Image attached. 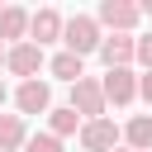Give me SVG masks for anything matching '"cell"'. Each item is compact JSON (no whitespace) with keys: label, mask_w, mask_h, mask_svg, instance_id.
Returning a JSON list of instances; mask_svg holds the SVG:
<instances>
[{"label":"cell","mask_w":152,"mask_h":152,"mask_svg":"<svg viewBox=\"0 0 152 152\" xmlns=\"http://www.w3.org/2000/svg\"><path fill=\"white\" fill-rule=\"evenodd\" d=\"M81 147H86V152H114V147H119V128H114L109 119H90V124L81 128Z\"/></svg>","instance_id":"4"},{"label":"cell","mask_w":152,"mask_h":152,"mask_svg":"<svg viewBox=\"0 0 152 152\" xmlns=\"http://www.w3.org/2000/svg\"><path fill=\"white\" fill-rule=\"evenodd\" d=\"M5 62H10V52H5V43H0V66H5Z\"/></svg>","instance_id":"18"},{"label":"cell","mask_w":152,"mask_h":152,"mask_svg":"<svg viewBox=\"0 0 152 152\" xmlns=\"http://www.w3.org/2000/svg\"><path fill=\"white\" fill-rule=\"evenodd\" d=\"M52 76H57V81H71V86H76V81H86L81 57H76V52H57V57H52Z\"/></svg>","instance_id":"13"},{"label":"cell","mask_w":152,"mask_h":152,"mask_svg":"<svg viewBox=\"0 0 152 152\" xmlns=\"http://www.w3.org/2000/svg\"><path fill=\"white\" fill-rule=\"evenodd\" d=\"M24 152H62V138H52V133H33V138L24 142Z\"/></svg>","instance_id":"15"},{"label":"cell","mask_w":152,"mask_h":152,"mask_svg":"<svg viewBox=\"0 0 152 152\" xmlns=\"http://www.w3.org/2000/svg\"><path fill=\"white\" fill-rule=\"evenodd\" d=\"M138 95H142V100H147V104H152V71H147V76H142V81H138Z\"/></svg>","instance_id":"17"},{"label":"cell","mask_w":152,"mask_h":152,"mask_svg":"<svg viewBox=\"0 0 152 152\" xmlns=\"http://www.w3.org/2000/svg\"><path fill=\"white\" fill-rule=\"evenodd\" d=\"M114 152H124V147H114Z\"/></svg>","instance_id":"20"},{"label":"cell","mask_w":152,"mask_h":152,"mask_svg":"<svg viewBox=\"0 0 152 152\" xmlns=\"http://www.w3.org/2000/svg\"><path fill=\"white\" fill-rule=\"evenodd\" d=\"M24 114H0V152H14L24 147Z\"/></svg>","instance_id":"11"},{"label":"cell","mask_w":152,"mask_h":152,"mask_svg":"<svg viewBox=\"0 0 152 152\" xmlns=\"http://www.w3.org/2000/svg\"><path fill=\"white\" fill-rule=\"evenodd\" d=\"M124 138H128V147H133V152H152V119H147V114H138V119H128V128H124Z\"/></svg>","instance_id":"12"},{"label":"cell","mask_w":152,"mask_h":152,"mask_svg":"<svg viewBox=\"0 0 152 152\" xmlns=\"http://www.w3.org/2000/svg\"><path fill=\"white\" fill-rule=\"evenodd\" d=\"M100 57H104L109 71H114V66H128V62L138 57V38H128V33H109L104 48H100Z\"/></svg>","instance_id":"7"},{"label":"cell","mask_w":152,"mask_h":152,"mask_svg":"<svg viewBox=\"0 0 152 152\" xmlns=\"http://www.w3.org/2000/svg\"><path fill=\"white\" fill-rule=\"evenodd\" d=\"M5 66H10L14 76H28V81H38V66H43V48H38V43H14Z\"/></svg>","instance_id":"5"},{"label":"cell","mask_w":152,"mask_h":152,"mask_svg":"<svg viewBox=\"0 0 152 152\" xmlns=\"http://www.w3.org/2000/svg\"><path fill=\"white\" fill-rule=\"evenodd\" d=\"M28 24H33V14H24L19 5H5V10H0V43L24 38V33H28Z\"/></svg>","instance_id":"10"},{"label":"cell","mask_w":152,"mask_h":152,"mask_svg":"<svg viewBox=\"0 0 152 152\" xmlns=\"http://www.w3.org/2000/svg\"><path fill=\"white\" fill-rule=\"evenodd\" d=\"M14 104H19V114H48V104H52L48 81H24L19 95H14Z\"/></svg>","instance_id":"8"},{"label":"cell","mask_w":152,"mask_h":152,"mask_svg":"<svg viewBox=\"0 0 152 152\" xmlns=\"http://www.w3.org/2000/svg\"><path fill=\"white\" fill-rule=\"evenodd\" d=\"M62 43H66V52H76V57L100 52V48H104V38H100V19H90V14H71Z\"/></svg>","instance_id":"1"},{"label":"cell","mask_w":152,"mask_h":152,"mask_svg":"<svg viewBox=\"0 0 152 152\" xmlns=\"http://www.w3.org/2000/svg\"><path fill=\"white\" fill-rule=\"evenodd\" d=\"M104 104H109V100H104V81H90V76H86V81L71 86V109L86 114V124H90V119H104Z\"/></svg>","instance_id":"2"},{"label":"cell","mask_w":152,"mask_h":152,"mask_svg":"<svg viewBox=\"0 0 152 152\" xmlns=\"http://www.w3.org/2000/svg\"><path fill=\"white\" fill-rule=\"evenodd\" d=\"M133 95H138V76H133L128 66H114V71L104 76V100H109V104H133Z\"/></svg>","instance_id":"6"},{"label":"cell","mask_w":152,"mask_h":152,"mask_svg":"<svg viewBox=\"0 0 152 152\" xmlns=\"http://www.w3.org/2000/svg\"><path fill=\"white\" fill-rule=\"evenodd\" d=\"M138 14H142V5H133V0H104L100 5V24L114 28V33H128L138 24Z\"/></svg>","instance_id":"3"},{"label":"cell","mask_w":152,"mask_h":152,"mask_svg":"<svg viewBox=\"0 0 152 152\" xmlns=\"http://www.w3.org/2000/svg\"><path fill=\"white\" fill-rule=\"evenodd\" d=\"M28 33H33V43L43 48V43L62 38V33H66V24H62V14H57V10H38V14H33V24H28Z\"/></svg>","instance_id":"9"},{"label":"cell","mask_w":152,"mask_h":152,"mask_svg":"<svg viewBox=\"0 0 152 152\" xmlns=\"http://www.w3.org/2000/svg\"><path fill=\"white\" fill-rule=\"evenodd\" d=\"M76 124H81V114H76L71 104H66V109H52V138H71Z\"/></svg>","instance_id":"14"},{"label":"cell","mask_w":152,"mask_h":152,"mask_svg":"<svg viewBox=\"0 0 152 152\" xmlns=\"http://www.w3.org/2000/svg\"><path fill=\"white\" fill-rule=\"evenodd\" d=\"M138 62L152 71V33H147V38H138Z\"/></svg>","instance_id":"16"},{"label":"cell","mask_w":152,"mask_h":152,"mask_svg":"<svg viewBox=\"0 0 152 152\" xmlns=\"http://www.w3.org/2000/svg\"><path fill=\"white\" fill-rule=\"evenodd\" d=\"M0 104H5V81H0Z\"/></svg>","instance_id":"19"}]
</instances>
